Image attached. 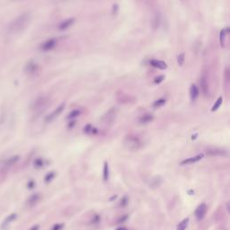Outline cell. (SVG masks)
I'll return each instance as SVG.
<instances>
[{
  "instance_id": "obj_1",
  "label": "cell",
  "mask_w": 230,
  "mask_h": 230,
  "mask_svg": "<svg viewBox=\"0 0 230 230\" xmlns=\"http://www.w3.org/2000/svg\"><path fill=\"white\" fill-rule=\"evenodd\" d=\"M31 22V14L24 13L14 19L7 27V32L10 34H17L24 31Z\"/></svg>"
},
{
  "instance_id": "obj_2",
  "label": "cell",
  "mask_w": 230,
  "mask_h": 230,
  "mask_svg": "<svg viewBox=\"0 0 230 230\" xmlns=\"http://www.w3.org/2000/svg\"><path fill=\"white\" fill-rule=\"evenodd\" d=\"M125 145L127 146L128 148L136 150L141 147V142H140L139 139L137 138L136 136H129L125 139Z\"/></svg>"
},
{
  "instance_id": "obj_3",
  "label": "cell",
  "mask_w": 230,
  "mask_h": 230,
  "mask_svg": "<svg viewBox=\"0 0 230 230\" xmlns=\"http://www.w3.org/2000/svg\"><path fill=\"white\" fill-rule=\"evenodd\" d=\"M48 102V99L45 96H39L37 99H35V101L33 102L32 104V110L34 112H37L39 111H42L47 104Z\"/></svg>"
},
{
  "instance_id": "obj_4",
  "label": "cell",
  "mask_w": 230,
  "mask_h": 230,
  "mask_svg": "<svg viewBox=\"0 0 230 230\" xmlns=\"http://www.w3.org/2000/svg\"><path fill=\"white\" fill-rule=\"evenodd\" d=\"M65 109V103H61L59 104L51 113H50L48 116L46 117V122H52L53 120H55L59 115H60L62 113V111H64Z\"/></svg>"
},
{
  "instance_id": "obj_5",
  "label": "cell",
  "mask_w": 230,
  "mask_h": 230,
  "mask_svg": "<svg viewBox=\"0 0 230 230\" xmlns=\"http://www.w3.org/2000/svg\"><path fill=\"white\" fill-rule=\"evenodd\" d=\"M207 211H208V207L206 204L202 203L200 204L195 210V217L197 218V220H201L204 218V217L206 216L207 214Z\"/></svg>"
},
{
  "instance_id": "obj_6",
  "label": "cell",
  "mask_w": 230,
  "mask_h": 230,
  "mask_svg": "<svg viewBox=\"0 0 230 230\" xmlns=\"http://www.w3.org/2000/svg\"><path fill=\"white\" fill-rule=\"evenodd\" d=\"M200 88L201 91L203 93V94L205 96L208 95V77H207V74L206 73H202L201 76H200Z\"/></svg>"
},
{
  "instance_id": "obj_7",
  "label": "cell",
  "mask_w": 230,
  "mask_h": 230,
  "mask_svg": "<svg viewBox=\"0 0 230 230\" xmlns=\"http://www.w3.org/2000/svg\"><path fill=\"white\" fill-rule=\"evenodd\" d=\"M55 45H56V40L49 39L41 45V50L43 51H49V50H52L55 47Z\"/></svg>"
},
{
  "instance_id": "obj_8",
  "label": "cell",
  "mask_w": 230,
  "mask_h": 230,
  "mask_svg": "<svg viewBox=\"0 0 230 230\" xmlns=\"http://www.w3.org/2000/svg\"><path fill=\"white\" fill-rule=\"evenodd\" d=\"M203 157H204V156H203L202 154H199V155H197V156H195V157H189V158H186V159L183 160V161L180 163V165H186L194 164V163H196V162L201 160V159L203 158Z\"/></svg>"
},
{
  "instance_id": "obj_9",
  "label": "cell",
  "mask_w": 230,
  "mask_h": 230,
  "mask_svg": "<svg viewBox=\"0 0 230 230\" xmlns=\"http://www.w3.org/2000/svg\"><path fill=\"white\" fill-rule=\"evenodd\" d=\"M74 22H75V18H68L67 20L63 21L61 24H59L58 28L59 31H65V30L68 29L71 25H73Z\"/></svg>"
},
{
  "instance_id": "obj_10",
  "label": "cell",
  "mask_w": 230,
  "mask_h": 230,
  "mask_svg": "<svg viewBox=\"0 0 230 230\" xmlns=\"http://www.w3.org/2000/svg\"><path fill=\"white\" fill-rule=\"evenodd\" d=\"M150 65L156 68H159V69H162V70H165L167 68V65L165 62L162 61V60H157V59H151L150 60Z\"/></svg>"
},
{
  "instance_id": "obj_11",
  "label": "cell",
  "mask_w": 230,
  "mask_h": 230,
  "mask_svg": "<svg viewBox=\"0 0 230 230\" xmlns=\"http://www.w3.org/2000/svg\"><path fill=\"white\" fill-rule=\"evenodd\" d=\"M199 93H200V91H199V88L196 85L192 84L191 85V88H190V96H191V100L192 102L196 101L198 96H199Z\"/></svg>"
},
{
  "instance_id": "obj_12",
  "label": "cell",
  "mask_w": 230,
  "mask_h": 230,
  "mask_svg": "<svg viewBox=\"0 0 230 230\" xmlns=\"http://www.w3.org/2000/svg\"><path fill=\"white\" fill-rule=\"evenodd\" d=\"M206 153L209 156H226L227 155V152L223 150V149H219V148H208L207 149Z\"/></svg>"
},
{
  "instance_id": "obj_13",
  "label": "cell",
  "mask_w": 230,
  "mask_h": 230,
  "mask_svg": "<svg viewBox=\"0 0 230 230\" xmlns=\"http://www.w3.org/2000/svg\"><path fill=\"white\" fill-rule=\"evenodd\" d=\"M161 19H162V18H161L160 13H156L155 16H154L153 18H152V21H151L152 27H153L154 30H157V29L160 26V24H161Z\"/></svg>"
},
{
  "instance_id": "obj_14",
  "label": "cell",
  "mask_w": 230,
  "mask_h": 230,
  "mask_svg": "<svg viewBox=\"0 0 230 230\" xmlns=\"http://www.w3.org/2000/svg\"><path fill=\"white\" fill-rule=\"evenodd\" d=\"M19 160V157H10L7 160H6L3 164V168L4 169H7L11 166H13L17 161Z\"/></svg>"
},
{
  "instance_id": "obj_15",
  "label": "cell",
  "mask_w": 230,
  "mask_h": 230,
  "mask_svg": "<svg viewBox=\"0 0 230 230\" xmlns=\"http://www.w3.org/2000/svg\"><path fill=\"white\" fill-rule=\"evenodd\" d=\"M152 121H153V116L151 114H145L139 119V122L141 124H147V123H149Z\"/></svg>"
},
{
  "instance_id": "obj_16",
  "label": "cell",
  "mask_w": 230,
  "mask_h": 230,
  "mask_svg": "<svg viewBox=\"0 0 230 230\" xmlns=\"http://www.w3.org/2000/svg\"><path fill=\"white\" fill-rule=\"evenodd\" d=\"M229 33V28L228 27H226V29H223L221 32H220V34H219V39H220V44H221V46L222 47H224L225 46V36H226V34H227Z\"/></svg>"
},
{
  "instance_id": "obj_17",
  "label": "cell",
  "mask_w": 230,
  "mask_h": 230,
  "mask_svg": "<svg viewBox=\"0 0 230 230\" xmlns=\"http://www.w3.org/2000/svg\"><path fill=\"white\" fill-rule=\"evenodd\" d=\"M84 132L86 133V134H97V133H98V131H97L95 128H93L92 125L87 124V125H85V128H84Z\"/></svg>"
},
{
  "instance_id": "obj_18",
  "label": "cell",
  "mask_w": 230,
  "mask_h": 230,
  "mask_svg": "<svg viewBox=\"0 0 230 230\" xmlns=\"http://www.w3.org/2000/svg\"><path fill=\"white\" fill-rule=\"evenodd\" d=\"M40 199H41V195L39 193H35V194H33L30 197V199L28 200V203L30 205H33L36 202H38L40 200Z\"/></svg>"
},
{
  "instance_id": "obj_19",
  "label": "cell",
  "mask_w": 230,
  "mask_h": 230,
  "mask_svg": "<svg viewBox=\"0 0 230 230\" xmlns=\"http://www.w3.org/2000/svg\"><path fill=\"white\" fill-rule=\"evenodd\" d=\"M102 177L104 181H108L109 180V165L107 162H104L103 165V174H102Z\"/></svg>"
},
{
  "instance_id": "obj_20",
  "label": "cell",
  "mask_w": 230,
  "mask_h": 230,
  "mask_svg": "<svg viewBox=\"0 0 230 230\" xmlns=\"http://www.w3.org/2000/svg\"><path fill=\"white\" fill-rule=\"evenodd\" d=\"M80 113H81L80 110H74V111H70V112L68 113V119H69V120H73V119L76 118L77 116H79Z\"/></svg>"
},
{
  "instance_id": "obj_21",
  "label": "cell",
  "mask_w": 230,
  "mask_h": 230,
  "mask_svg": "<svg viewBox=\"0 0 230 230\" xmlns=\"http://www.w3.org/2000/svg\"><path fill=\"white\" fill-rule=\"evenodd\" d=\"M222 102H223V98L220 96V97H218V99L215 102V103L213 104V106H212V108H211V111H216L220 106H221V104H222Z\"/></svg>"
},
{
  "instance_id": "obj_22",
  "label": "cell",
  "mask_w": 230,
  "mask_h": 230,
  "mask_svg": "<svg viewBox=\"0 0 230 230\" xmlns=\"http://www.w3.org/2000/svg\"><path fill=\"white\" fill-rule=\"evenodd\" d=\"M188 222H189V218H184L182 222H180V224L177 226L176 230H185L187 226H188Z\"/></svg>"
},
{
  "instance_id": "obj_23",
  "label": "cell",
  "mask_w": 230,
  "mask_h": 230,
  "mask_svg": "<svg viewBox=\"0 0 230 230\" xmlns=\"http://www.w3.org/2000/svg\"><path fill=\"white\" fill-rule=\"evenodd\" d=\"M166 102V100L165 98H160L158 100H157L154 103H153V107L154 108H158V107H161L163 106L164 104H165Z\"/></svg>"
},
{
  "instance_id": "obj_24",
  "label": "cell",
  "mask_w": 230,
  "mask_h": 230,
  "mask_svg": "<svg viewBox=\"0 0 230 230\" xmlns=\"http://www.w3.org/2000/svg\"><path fill=\"white\" fill-rule=\"evenodd\" d=\"M184 60H185V54L183 52V53L179 54V55H178V57H177V62H178V65H179L180 67H182V66L184 64Z\"/></svg>"
},
{
  "instance_id": "obj_25",
  "label": "cell",
  "mask_w": 230,
  "mask_h": 230,
  "mask_svg": "<svg viewBox=\"0 0 230 230\" xmlns=\"http://www.w3.org/2000/svg\"><path fill=\"white\" fill-rule=\"evenodd\" d=\"M16 217V214H12V215H9L7 218H6V220H5V222H4V226H7V225H8L9 223H11L15 218Z\"/></svg>"
},
{
  "instance_id": "obj_26",
  "label": "cell",
  "mask_w": 230,
  "mask_h": 230,
  "mask_svg": "<svg viewBox=\"0 0 230 230\" xmlns=\"http://www.w3.org/2000/svg\"><path fill=\"white\" fill-rule=\"evenodd\" d=\"M54 177H55V172H50V173L45 176V182H46V183H50Z\"/></svg>"
},
{
  "instance_id": "obj_27",
  "label": "cell",
  "mask_w": 230,
  "mask_h": 230,
  "mask_svg": "<svg viewBox=\"0 0 230 230\" xmlns=\"http://www.w3.org/2000/svg\"><path fill=\"white\" fill-rule=\"evenodd\" d=\"M164 79H165L164 75H160V76H158L155 77V79H154V83H155V84H160V83H162V81H163Z\"/></svg>"
},
{
  "instance_id": "obj_28",
  "label": "cell",
  "mask_w": 230,
  "mask_h": 230,
  "mask_svg": "<svg viewBox=\"0 0 230 230\" xmlns=\"http://www.w3.org/2000/svg\"><path fill=\"white\" fill-rule=\"evenodd\" d=\"M63 227H64V225H63V224L57 223V224H55V225L52 226L51 230H62Z\"/></svg>"
},
{
  "instance_id": "obj_29",
  "label": "cell",
  "mask_w": 230,
  "mask_h": 230,
  "mask_svg": "<svg viewBox=\"0 0 230 230\" xmlns=\"http://www.w3.org/2000/svg\"><path fill=\"white\" fill-rule=\"evenodd\" d=\"M34 165H35V166H37V167H42V166H43V165H44V162H43V160H42V159L38 158L37 160H35Z\"/></svg>"
},
{
  "instance_id": "obj_30",
  "label": "cell",
  "mask_w": 230,
  "mask_h": 230,
  "mask_svg": "<svg viewBox=\"0 0 230 230\" xmlns=\"http://www.w3.org/2000/svg\"><path fill=\"white\" fill-rule=\"evenodd\" d=\"M117 11H118V5L115 4V5H113V7H112V14H113V15L117 14Z\"/></svg>"
},
{
  "instance_id": "obj_31",
  "label": "cell",
  "mask_w": 230,
  "mask_h": 230,
  "mask_svg": "<svg viewBox=\"0 0 230 230\" xmlns=\"http://www.w3.org/2000/svg\"><path fill=\"white\" fill-rule=\"evenodd\" d=\"M122 205V207L123 206H125V205H127L128 204V199H127V197H124V199H123V200H122V203H121Z\"/></svg>"
},
{
  "instance_id": "obj_32",
  "label": "cell",
  "mask_w": 230,
  "mask_h": 230,
  "mask_svg": "<svg viewBox=\"0 0 230 230\" xmlns=\"http://www.w3.org/2000/svg\"><path fill=\"white\" fill-rule=\"evenodd\" d=\"M39 227H40L39 225H35V226H33L30 230H39Z\"/></svg>"
},
{
  "instance_id": "obj_33",
  "label": "cell",
  "mask_w": 230,
  "mask_h": 230,
  "mask_svg": "<svg viewBox=\"0 0 230 230\" xmlns=\"http://www.w3.org/2000/svg\"><path fill=\"white\" fill-rule=\"evenodd\" d=\"M116 230H127V228H125V227H119Z\"/></svg>"
}]
</instances>
